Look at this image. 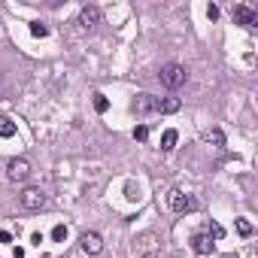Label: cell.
<instances>
[{
  "mask_svg": "<svg viewBox=\"0 0 258 258\" xmlns=\"http://www.w3.org/2000/svg\"><path fill=\"white\" fill-rule=\"evenodd\" d=\"M158 79H161V85H164V88L176 91V88H182V85L188 82V73H185V67H182V64H164V67H161V73H158Z\"/></svg>",
  "mask_w": 258,
  "mask_h": 258,
  "instance_id": "obj_1",
  "label": "cell"
},
{
  "mask_svg": "<svg viewBox=\"0 0 258 258\" xmlns=\"http://www.w3.org/2000/svg\"><path fill=\"white\" fill-rule=\"evenodd\" d=\"M134 252H137V258H164V252H161V240H158L155 234H143V237H137Z\"/></svg>",
  "mask_w": 258,
  "mask_h": 258,
  "instance_id": "obj_2",
  "label": "cell"
},
{
  "mask_svg": "<svg viewBox=\"0 0 258 258\" xmlns=\"http://www.w3.org/2000/svg\"><path fill=\"white\" fill-rule=\"evenodd\" d=\"M167 201H170V210H173V213H191V210L198 207V201H195L191 195H185V191H179V188H173Z\"/></svg>",
  "mask_w": 258,
  "mask_h": 258,
  "instance_id": "obj_3",
  "label": "cell"
},
{
  "mask_svg": "<svg viewBox=\"0 0 258 258\" xmlns=\"http://www.w3.org/2000/svg\"><path fill=\"white\" fill-rule=\"evenodd\" d=\"M7 176H10L13 182H25V179L31 176V161H28V158H13V161L7 164Z\"/></svg>",
  "mask_w": 258,
  "mask_h": 258,
  "instance_id": "obj_4",
  "label": "cell"
},
{
  "mask_svg": "<svg viewBox=\"0 0 258 258\" xmlns=\"http://www.w3.org/2000/svg\"><path fill=\"white\" fill-rule=\"evenodd\" d=\"M191 249H195L198 255H213V252H216V240H213V234H210V231H198V234H191Z\"/></svg>",
  "mask_w": 258,
  "mask_h": 258,
  "instance_id": "obj_5",
  "label": "cell"
},
{
  "mask_svg": "<svg viewBox=\"0 0 258 258\" xmlns=\"http://www.w3.org/2000/svg\"><path fill=\"white\" fill-rule=\"evenodd\" d=\"M231 16H234V22L243 25V28H255V25H258V13H255L252 7H246V4H237V7L231 10Z\"/></svg>",
  "mask_w": 258,
  "mask_h": 258,
  "instance_id": "obj_6",
  "label": "cell"
},
{
  "mask_svg": "<svg viewBox=\"0 0 258 258\" xmlns=\"http://www.w3.org/2000/svg\"><path fill=\"white\" fill-rule=\"evenodd\" d=\"M79 249H82L85 255H100V249H103V237H100L97 231H85V234L79 237Z\"/></svg>",
  "mask_w": 258,
  "mask_h": 258,
  "instance_id": "obj_7",
  "label": "cell"
},
{
  "mask_svg": "<svg viewBox=\"0 0 258 258\" xmlns=\"http://www.w3.org/2000/svg\"><path fill=\"white\" fill-rule=\"evenodd\" d=\"M22 207L31 210V213H37V210L46 207V195H43L40 188H25V191H22Z\"/></svg>",
  "mask_w": 258,
  "mask_h": 258,
  "instance_id": "obj_8",
  "label": "cell"
},
{
  "mask_svg": "<svg viewBox=\"0 0 258 258\" xmlns=\"http://www.w3.org/2000/svg\"><path fill=\"white\" fill-rule=\"evenodd\" d=\"M134 112L137 115H149V112H158V97H152V94H137L134 97Z\"/></svg>",
  "mask_w": 258,
  "mask_h": 258,
  "instance_id": "obj_9",
  "label": "cell"
},
{
  "mask_svg": "<svg viewBox=\"0 0 258 258\" xmlns=\"http://www.w3.org/2000/svg\"><path fill=\"white\" fill-rule=\"evenodd\" d=\"M97 22H100V10H97V7H91V4H88V7H82V10H79V25H82L85 31H91Z\"/></svg>",
  "mask_w": 258,
  "mask_h": 258,
  "instance_id": "obj_10",
  "label": "cell"
},
{
  "mask_svg": "<svg viewBox=\"0 0 258 258\" xmlns=\"http://www.w3.org/2000/svg\"><path fill=\"white\" fill-rule=\"evenodd\" d=\"M179 97H164V100H158V112H179Z\"/></svg>",
  "mask_w": 258,
  "mask_h": 258,
  "instance_id": "obj_11",
  "label": "cell"
},
{
  "mask_svg": "<svg viewBox=\"0 0 258 258\" xmlns=\"http://www.w3.org/2000/svg\"><path fill=\"white\" fill-rule=\"evenodd\" d=\"M176 140H179V134L173 131V127H170V131H164V137H161V149H164V152L176 149Z\"/></svg>",
  "mask_w": 258,
  "mask_h": 258,
  "instance_id": "obj_12",
  "label": "cell"
},
{
  "mask_svg": "<svg viewBox=\"0 0 258 258\" xmlns=\"http://www.w3.org/2000/svg\"><path fill=\"white\" fill-rule=\"evenodd\" d=\"M204 140H207V143H213V146H225V134L219 131V127H210V131L204 134Z\"/></svg>",
  "mask_w": 258,
  "mask_h": 258,
  "instance_id": "obj_13",
  "label": "cell"
},
{
  "mask_svg": "<svg viewBox=\"0 0 258 258\" xmlns=\"http://www.w3.org/2000/svg\"><path fill=\"white\" fill-rule=\"evenodd\" d=\"M16 134V121L13 118H0V137H13Z\"/></svg>",
  "mask_w": 258,
  "mask_h": 258,
  "instance_id": "obj_14",
  "label": "cell"
},
{
  "mask_svg": "<svg viewBox=\"0 0 258 258\" xmlns=\"http://www.w3.org/2000/svg\"><path fill=\"white\" fill-rule=\"evenodd\" d=\"M94 109H97V112H106V109H109V100H106L103 94H94Z\"/></svg>",
  "mask_w": 258,
  "mask_h": 258,
  "instance_id": "obj_15",
  "label": "cell"
},
{
  "mask_svg": "<svg viewBox=\"0 0 258 258\" xmlns=\"http://www.w3.org/2000/svg\"><path fill=\"white\" fill-rule=\"evenodd\" d=\"M237 231H240V237H252V225L246 219H237Z\"/></svg>",
  "mask_w": 258,
  "mask_h": 258,
  "instance_id": "obj_16",
  "label": "cell"
},
{
  "mask_svg": "<svg viewBox=\"0 0 258 258\" xmlns=\"http://www.w3.org/2000/svg\"><path fill=\"white\" fill-rule=\"evenodd\" d=\"M31 34H34V37H46V34H49V28H46L43 22H34V25H31Z\"/></svg>",
  "mask_w": 258,
  "mask_h": 258,
  "instance_id": "obj_17",
  "label": "cell"
},
{
  "mask_svg": "<svg viewBox=\"0 0 258 258\" xmlns=\"http://www.w3.org/2000/svg\"><path fill=\"white\" fill-rule=\"evenodd\" d=\"M207 231H213V240H219V237L225 234V231H222V225H216V222H210V225H207Z\"/></svg>",
  "mask_w": 258,
  "mask_h": 258,
  "instance_id": "obj_18",
  "label": "cell"
},
{
  "mask_svg": "<svg viewBox=\"0 0 258 258\" xmlns=\"http://www.w3.org/2000/svg\"><path fill=\"white\" fill-rule=\"evenodd\" d=\"M134 137H137V140H146V137H149V127H146V124L134 127Z\"/></svg>",
  "mask_w": 258,
  "mask_h": 258,
  "instance_id": "obj_19",
  "label": "cell"
},
{
  "mask_svg": "<svg viewBox=\"0 0 258 258\" xmlns=\"http://www.w3.org/2000/svg\"><path fill=\"white\" fill-rule=\"evenodd\" d=\"M52 237H55V240H64V237H67V228H64V225H55Z\"/></svg>",
  "mask_w": 258,
  "mask_h": 258,
  "instance_id": "obj_20",
  "label": "cell"
},
{
  "mask_svg": "<svg viewBox=\"0 0 258 258\" xmlns=\"http://www.w3.org/2000/svg\"><path fill=\"white\" fill-rule=\"evenodd\" d=\"M207 16H210V19H219V7H216V4H210V7H207Z\"/></svg>",
  "mask_w": 258,
  "mask_h": 258,
  "instance_id": "obj_21",
  "label": "cell"
},
{
  "mask_svg": "<svg viewBox=\"0 0 258 258\" xmlns=\"http://www.w3.org/2000/svg\"><path fill=\"white\" fill-rule=\"evenodd\" d=\"M0 243H13V234L10 231H0Z\"/></svg>",
  "mask_w": 258,
  "mask_h": 258,
  "instance_id": "obj_22",
  "label": "cell"
},
{
  "mask_svg": "<svg viewBox=\"0 0 258 258\" xmlns=\"http://www.w3.org/2000/svg\"><path fill=\"white\" fill-rule=\"evenodd\" d=\"M228 258H234V255H228Z\"/></svg>",
  "mask_w": 258,
  "mask_h": 258,
  "instance_id": "obj_23",
  "label": "cell"
}]
</instances>
